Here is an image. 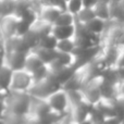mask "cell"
I'll return each mask as SVG.
<instances>
[{"label": "cell", "mask_w": 124, "mask_h": 124, "mask_svg": "<svg viewBox=\"0 0 124 124\" xmlns=\"http://www.w3.org/2000/svg\"><path fill=\"white\" fill-rule=\"evenodd\" d=\"M4 99H6L7 113L28 116L32 105V96L28 93L8 92Z\"/></svg>", "instance_id": "1"}, {"label": "cell", "mask_w": 124, "mask_h": 124, "mask_svg": "<svg viewBox=\"0 0 124 124\" xmlns=\"http://www.w3.org/2000/svg\"><path fill=\"white\" fill-rule=\"evenodd\" d=\"M34 84V79L30 72L24 69L12 71L11 79L9 83L8 92L28 93Z\"/></svg>", "instance_id": "2"}, {"label": "cell", "mask_w": 124, "mask_h": 124, "mask_svg": "<svg viewBox=\"0 0 124 124\" xmlns=\"http://www.w3.org/2000/svg\"><path fill=\"white\" fill-rule=\"evenodd\" d=\"M47 101L48 106L54 112L62 116H66L69 114V110H70V98H69V94L65 89L63 88H59L52 94H50L47 98L45 99Z\"/></svg>", "instance_id": "3"}, {"label": "cell", "mask_w": 124, "mask_h": 124, "mask_svg": "<svg viewBox=\"0 0 124 124\" xmlns=\"http://www.w3.org/2000/svg\"><path fill=\"white\" fill-rule=\"evenodd\" d=\"M59 88H62L60 86V84L50 74L49 76L44 78L43 81L36 82V83L33 84L28 94L32 97H35V98L46 99L50 94H52V93L56 92Z\"/></svg>", "instance_id": "4"}, {"label": "cell", "mask_w": 124, "mask_h": 124, "mask_svg": "<svg viewBox=\"0 0 124 124\" xmlns=\"http://www.w3.org/2000/svg\"><path fill=\"white\" fill-rule=\"evenodd\" d=\"M81 96L86 102L95 106L97 102L101 100L100 93V76L87 79L82 88L79 89Z\"/></svg>", "instance_id": "5"}, {"label": "cell", "mask_w": 124, "mask_h": 124, "mask_svg": "<svg viewBox=\"0 0 124 124\" xmlns=\"http://www.w3.org/2000/svg\"><path fill=\"white\" fill-rule=\"evenodd\" d=\"M19 17L15 15H9L0 19V32L3 39H9L17 35Z\"/></svg>", "instance_id": "6"}, {"label": "cell", "mask_w": 124, "mask_h": 124, "mask_svg": "<svg viewBox=\"0 0 124 124\" xmlns=\"http://www.w3.org/2000/svg\"><path fill=\"white\" fill-rule=\"evenodd\" d=\"M26 54L17 51H10L6 50V54L3 58V63L8 65L12 71L20 70L24 68V62H25Z\"/></svg>", "instance_id": "7"}, {"label": "cell", "mask_w": 124, "mask_h": 124, "mask_svg": "<svg viewBox=\"0 0 124 124\" xmlns=\"http://www.w3.org/2000/svg\"><path fill=\"white\" fill-rule=\"evenodd\" d=\"M108 23H109V22L103 21V20L95 16L94 19H92L90 21H88L87 23H85V24H82V25H83L89 33L96 35V36L102 37L103 34L106 33V31H107Z\"/></svg>", "instance_id": "8"}, {"label": "cell", "mask_w": 124, "mask_h": 124, "mask_svg": "<svg viewBox=\"0 0 124 124\" xmlns=\"http://www.w3.org/2000/svg\"><path fill=\"white\" fill-rule=\"evenodd\" d=\"M75 33H76V23L73 24V25H65V26L52 25V28H51V34L58 40H60V39L74 38Z\"/></svg>", "instance_id": "9"}, {"label": "cell", "mask_w": 124, "mask_h": 124, "mask_svg": "<svg viewBox=\"0 0 124 124\" xmlns=\"http://www.w3.org/2000/svg\"><path fill=\"white\" fill-rule=\"evenodd\" d=\"M61 11H63V10L54 8V7H43L40 12H39L38 19L46 22V23L50 24V25H54V23L56 22L57 17L59 16Z\"/></svg>", "instance_id": "10"}, {"label": "cell", "mask_w": 124, "mask_h": 124, "mask_svg": "<svg viewBox=\"0 0 124 124\" xmlns=\"http://www.w3.org/2000/svg\"><path fill=\"white\" fill-rule=\"evenodd\" d=\"M44 62L41 61V59L35 54L33 50L28 51L26 54L25 57V62H24V70H26L27 72H30L32 74L33 72H35L36 70H38L40 66L44 65Z\"/></svg>", "instance_id": "11"}, {"label": "cell", "mask_w": 124, "mask_h": 124, "mask_svg": "<svg viewBox=\"0 0 124 124\" xmlns=\"http://www.w3.org/2000/svg\"><path fill=\"white\" fill-rule=\"evenodd\" d=\"M33 51L41 59V61L45 64L51 63L57 58V54H58V51L56 49H47V48L43 47H36L33 49Z\"/></svg>", "instance_id": "12"}, {"label": "cell", "mask_w": 124, "mask_h": 124, "mask_svg": "<svg viewBox=\"0 0 124 124\" xmlns=\"http://www.w3.org/2000/svg\"><path fill=\"white\" fill-rule=\"evenodd\" d=\"M75 49H76V44H75L74 38H69V39H60L58 40L56 46V50L61 54H74Z\"/></svg>", "instance_id": "13"}, {"label": "cell", "mask_w": 124, "mask_h": 124, "mask_svg": "<svg viewBox=\"0 0 124 124\" xmlns=\"http://www.w3.org/2000/svg\"><path fill=\"white\" fill-rule=\"evenodd\" d=\"M94 12L96 17L103 20V21H111V7L110 4H106V3H97L94 7Z\"/></svg>", "instance_id": "14"}, {"label": "cell", "mask_w": 124, "mask_h": 124, "mask_svg": "<svg viewBox=\"0 0 124 124\" xmlns=\"http://www.w3.org/2000/svg\"><path fill=\"white\" fill-rule=\"evenodd\" d=\"M11 75H12V70L8 65H6L3 62L0 63V86L7 92H8Z\"/></svg>", "instance_id": "15"}, {"label": "cell", "mask_w": 124, "mask_h": 124, "mask_svg": "<svg viewBox=\"0 0 124 124\" xmlns=\"http://www.w3.org/2000/svg\"><path fill=\"white\" fill-rule=\"evenodd\" d=\"M76 23L75 16L72 13L68 12L66 10L61 11V13L59 14V16L57 17L56 22L54 23V25H58V26H65V25H73Z\"/></svg>", "instance_id": "16"}, {"label": "cell", "mask_w": 124, "mask_h": 124, "mask_svg": "<svg viewBox=\"0 0 124 124\" xmlns=\"http://www.w3.org/2000/svg\"><path fill=\"white\" fill-rule=\"evenodd\" d=\"M95 16L96 15H95L93 8H83L77 13V15L75 16V20H76V23L78 24H85L92 19H94Z\"/></svg>", "instance_id": "17"}, {"label": "cell", "mask_w": 124, "mask_h": 124, "mask_svg": "<svg viewBox=\"0 0 124 124\" xmlns=\"http://www.w3.org/2000/svg\"><path fill=\"white\" fill-rule=\"evenodd\" d=\"M1 2V17L14 15L16 0H0Z\"/></svg>", "instance_id": "18"}, {"label": "cell", "mask_w": 124, "mask_h": 124, "mask_svg": "<svg viewBox=\"0 0 124 124\" xmlns=\"http://www.w3.org/2000/svg\"><path fill=\"white\" fill-rule=\"evenodd\" d=\"M57 43H58V39L51 33H49V34L41 37L37 47H43V48H47V49H56Z\"/></svg>", "instance_id": "19"}, {"label": "cell", "mask_w": 124, "mask_h": 124, "mask_svg": "<svg viewBox=\"0 0 124 124\" xmlns=\"http://www.w3.org/2000/svg\"><path fill=\"white\" fill-rule=\"evenodd\" d=\"M112 106L114 110V116L120 119H124V97L118 96L114 100H112Z\"/></svg>", "instance_id": "20"}, {"label": "cell", "mask_w": 124, "mask_h": 124, "mask_svg": "<svg viewBox=\"0 0 124 124\" xmlns=\"http://www.w3.org/2000/svg\"><path fill=\"white\" fill-rule=\"evenodd\" d=\"M3 119L6 124H27L28 121V116H17L11 113H7Z\"/></svg>", "instance_id": "21"}, {"label": "cell", "mask_w": 124, "mask_h": 124, "mask_svg": "<svg viewBox=\"0 0 124 124\" xmlns=\"http://www.w3.org/2000/svg\"><path fill=\"white\" fill-rule=\"evenodd\" d=\"M83 2L82 0H69L66 2V6H65V10L68 12L72 13L74 16H76L77 13L83 9Z\"/></svg>", "instance_id": "22"}, {"label": "cell", "mask_w": 124, "mask_h": 124, "mask_svg": "<svg viewBox=\"0 0 124 124\" xmlns=\"http://www.w3.org/2000/svg\"><path fill=\"white\" fill-rule=\"evenodd\" d=\"M50 75V70L48 68L47 64H44L43 66L36 70L35 72L32 73V76H33V79H34V83L36 82H39V81H43L44 78L48 77Z\"/></svg>", "instance_id": "23"}, {"label": "cell", "mask_w": 124, "mask_h": 124, "mask_svg": "<svg viewBox=\"0 0 124 124\" xmlns=\"http://www.w3.org/2000/svg\"><path fill=\"white\" fill-rule=\"evenodd\" d=\"M43 7H54V8L65 10L66 3L63 0H41Z\"/></svg>", "instance_id": "24"}, {"label": "cell", "mask_w": 124, "mask_h": 124, "mask_svg": "<svg viewBox=\"0 0 124 124\" xmlns=\"http://www.w3.org/2000/svg\"><path fill=\"white\" fill-rule=\"evenodd\" d=\"M122 119L118 118V116H109V118H106L102 124H121L122 123Z\"/></svg>", "instance_id": "25"}, {"label": "cell", "mask_w": 124, "mask_h": 124, "mask_svg": "<svg viewBox=\"0 0 124 124\" xmlns=\"http://www.w3.org/2000/svg\"><path fill=\"white\" fill-rule=\"evenodd\" d=\"M4 54H6V45H4V39L0 38V63L3 62Z\"/></svg>", "instance_id": "26"}, {"label": "cell", "mask_w": 124, "mask_h": 124, "mask_svg": "<svg viewBox=\"0 0 124 124\" xmlns=\"http://www.w3.org/2000/svg\"><path fill=\"white\" fill-rule=\"evenodd\" d=\"M82 2L84 8H94L98 3V0H82Z\"/></svg>", "instance_id": "27"}, {"label": "cell", "mask_w": 124, "mask_h": 124, "mask_svg": "<svg viewBox=\"0 0 124 124\" xmlns=\"http://www.w3.org/2000/svg\"><path fill=\"white\" fill-rule=\"evenodd\" d=\"M59 124H75V123L73 122V121H71V119L69 118V114H68V116H65L63 119H62Z\"/></svg>", "instance_id": "28"}, {"label": "cell", "mask_w": 124, "mask_h": 124, "mask_svg": "<svg viewBox=\"0 0 124 124\" xmlns=\"http://www.w3.org/2000/svg\"><path fill=\"white\" fill-rule=\"evenodd\" d=\"M119 96L124 97V81L121 82L119 85Z\"/></svg>", "instance_id": "29"}, {"label": "cell", "mask_w": 124, "mask_h": 124, "mask_svg": "<svg viewBox=\"0 0 124 124\" xmlns=\"http://www.w3.org/2000/svg\"><path fill=\"white\" fill-rule=\"evenodd\" d=\"M75 124H93V122L87 118V119H85V120L81 121V122H78V123H75Z\"/></svg>", "instance_id": "30"}, {"label": "cell", "mask_w": 124, "mask_h": 124, "mask_svg": "<svg viewBox=\"0 0 124 124\" xmlns=\"http://www.w3.org/2000/svg\"><path fill=\"white\" fill-rule=\"evenodd\" d=\"M119 72V75H120V78H121V82L124 81V70L123 71H118Z\"/></svg>", "instance_id": "31"}, {"label": "cell", "mask_w": 124, "mask_h": 124, "mask_svg": "<svg viewBox=\"0 0 124 124\" xmlns=\"http://www.w3.org/2000/svg\"><path fill=\"white\" fill-rule=\"evenodd\" d=\"M99 3H106V4H110L111 3V0H98Z\"/></svg>", "instance_id": "32"}, {"label": "cell", "mask_w": 124, "mask_h": 124, "mask_svg": "<svg viewBox=\"0 0 124 124\" xmlns=\"http://www.w3.org/2000/svg\"><path fill=\"white\" fill-rule=\"evenodd\" d=\"M0 124H6V122H4V119L1 118V116H0Z\"/></svg>", "instance_id": "33"}, {"label": "cell", "mask_w": 124, "mask_h": 124, "mask_svg": "<svg viewBox=\"0 0 124 124\" xmlns=\"http://www.w3.org/2000/svg\"><path fill=\"white\" fill-rule=\"evenodd\" d=\"M119 4H121V6H122V7H123V8H124V0H122V1H121V2H120V3H119Z\"/></svg>", "instance_id": "34"}, {"label": "cell", "mask_w": 124, "mask_h": 124, "mask_svg": "<svg viewBox=\"0 0 124 124\" xmlns=\"http://www.w3.org/2000/svg\"><path fill=\"white\" fill-rule=\"evenodd\" d=\"M0 19H1V2H0Z\"/></svg>", "instance_id": "35"}, {"label": "cell", "mask_w": 124, "mask_h": 124, "mask_svg": "<svg viewBox=\"0 0 124 124\" xmlns=\"http://www.w3.org/2000/svg\"><path fill=\"white\" fill-rule=\"evenodd\" d=\"M63 1H64V2H65V3H66V2H68V1H69V0H63Z\"/></svg>", "instance_id": "36"}, {"label": "cell", "mask_w": 124, "mask_h": 124, "mask_svg": "<svg viewBox=\"0 0 124 124\" xmlns=\"http://www.w3.org/2000/svg\"><path fill=\"white\" fill-rule=\"evenodd\" d=\"M0 38H2V36H1V32H0Z\"/></svg>", "instance_id": "37"}, {"label": "cell", "mask_w": 124, "mask_h": 124, "mask_svg": "<svg viewBox=\"0 0 124 124\" xmlns=\"http://www.w3.org/2000/svg\"><path fill=\"white\" fill-rule=\"evenodd\" d=\"M121 124H124V119H123V121H122V123H121Z\"/></svg>", "instance_id": "38"}, {"label": "cell", "mask_w": 124, "mask_h": 124, "mask_svg": "<svg viewBox=\"0 0 124 124\" xmlns=\"http://www.w3.org/2000/svg\"><path fill=\"white\" fill-rule=\"evenodd\" d=\"M59 123H60V122H59ZM59 123H54V124H59Z\"/></svg>", "instance_id": "39"}]
</instances>
